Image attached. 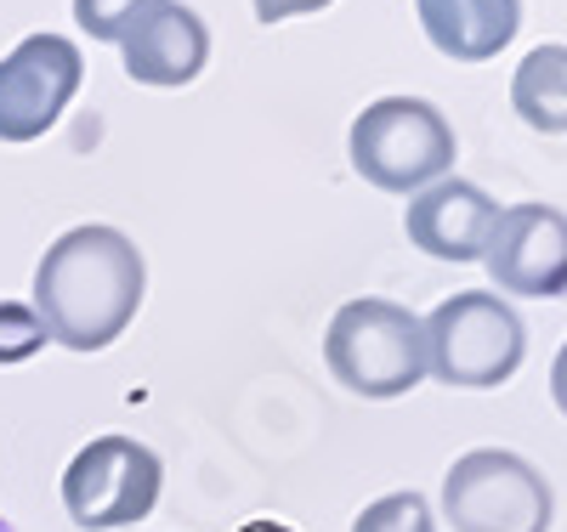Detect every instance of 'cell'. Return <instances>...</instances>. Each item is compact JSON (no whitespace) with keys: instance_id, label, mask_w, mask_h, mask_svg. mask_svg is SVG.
<instances>
[{"instance_id":"6da1fadb","label":"cell","mask_w":567,"mask_h":532,"mask_svg":"<svg viewBox=\"0 0 567 532\" xmlns=\"http://www.w3.org/2000/svg\"><path fill=\"white\" fill-rule=\"evenodd\" d=\"M142 295H148V267L120 227H69L34 267V312L69 352L114 346L136 323Z\"/></svg>"},{"instance_id":"7a4b0ae2","label":"cell","mask_w":567,"mask_h":532,"mask_svg":"<svg viewBox=\"0 0 567 532\" xmlns=\"http://www.w3.org/2000/svg\"><path fill=\"white\" fill-rule=\"evenodd\" d=\"M323 363L352 397H369V403L403 397L425 379V328L398 301L358 295L329 317Z\"/></svg>"},{"instance_id":"3957f363","label":"cell","mask_w":567,"mask_h":532,"mask_svg":"<svg viewBox=\"0 0 567 532\" xmlns=\"http://www.w3.org/2000/svg\"><path fill=\"white\" fill-rule=\"evenodd\" d=\"M420 328H425V374H437L454 392L505 385L528 352L523 317L494 289H460Z\"/></svg>"},{"instance_id":"277c9868","label":"cell","mask_w":567,"mask_h":532,"mask_svg":"<svg viewBox=\"0 0 567 532\" xmlns=\"http://www.w3.org/2000/svg\"><path fill=\"white\" fill-rule=\"evenodd\" d=\"M352 170L381 192H414L449 176L454 165V125L425 96H381L352 119L347 136Z\"/></svg>"},{"instance_id":"5b68a950","label":"cell","mask_w":567,"mask_h":532,"mask_svg":"<svg viewBox=\"0 0 567 532\" xmlns=\"http://www.w3.org/2000/svg\"><path fill=\"white\" fill-rule=\"evenodd\" d=\"M550 481L511 448H471L443 476V521L454 532H550Z\"/></svg>"},{"instance_id":"8992f818","label":"cell","mask_w":567,"mask_h":532,"mask_svg":"<svg viewBox=\"0 0 567 532\" xmlns=\"http://www.w3.org/2000/svg\"><path fill=\"white\" fill-rule=\"evenodd\" d=\"M159 481H165L159 453L148 442L109 430V437L85 442L69 459V470H63V510L85 532H114V526H131V521L154 515Z\"/></svg>"},{"instance_id":"52a82bcc","label":"cell","mask_w":567,"mask_h":532,"mask_svg":"<svg viewBox=\"0 0 567 532\" xmlns=\"http://www.w3.org/2000/svg\"><path fill=\"white\" fill-rule=\"evenodd\" d=\"M85 80V58L69 34H29L0 58V142H40L63 119Z\"/></svg>"},{"instance_id":"ba28073f","label":"cell","mask_w":567,"mask_h":532,"mask_svg":"<svg viewBox=\"0 0 567 532\" xmlns=\"http://www.w3.org/2000/svg\"><path fill=\"white\" fill-rule=\"evenodd\" d=\"M483 267L499 295H567V216L556 205H505L483 244Z\"/></svg>"},{"instance_id":"9c48e42d","label":"cell","mask_w":567,"mask_h":532,"mask_svg":"<svg viewBox=\"0 0 567 532\" xmlns=\"http://www.w3.org/2000/svg\"><path fill=\"white\" fill-rule=\"evenodd\" d=\"M499 221V205L477 181L443 176L432 187H420L409 210H403V232L409 244L425 250L432 261H483V244Z\"/></svg>"},{"instance_id":"30bf717a","label":"cell","mask_w":567,"mask_h":532,"mask_svg":"<svg viewBox=\"0 0 567 532\" xmlns=\"http://www.w3.org/2000/svg\"><path fill=\"white\" fill-rule=\"evenodd\" d=\"M125 74L136 85H159V91H176V85H194L210 63V29L199 23V12L176 7L165 0L159 12H148L125 40Z\"/></svg>"},{"instance_id":"8fae6325","label":"cell","mask_w":567,"mask_h":532,"mask_svg":"<svg viewBox=\"0 0 567 532\" xmlns=\"http://www.w3.org/2000/svg\"><path fill=\"white\" fill-rule=\"evenodd\" d=\"M425 40L454 63H488L523 29V0H414Z\"/></svg>"},{"instance_id":"7c38bea8","label":"cell","mask_w":567,"mask_h":532,"mask_svg":"<svg viewBox=\"0 0 567 532\" xmlns=\"http://www.w3.org/2000/svg\"><path fill=\"white\" fill-rule=\"evenodd\" d=\"M511 108L539 136H567V45H534L511 74Z\"/></svg>"},{"instance_id":"4fadbf2b","label":"cell","mask_w":567,"mask_h":532,"mask_svg":"<svg viewBox=\"0 0 567 532\" xmlns=\"http://www.w3.org/2000/svg\"><path fill=\"white\" fill-rule=\"evenodd\" d=\"M352 532H437V515L420 493H386L358 510Z\"/></svg>"},{"instance_id":"5bb4252c","label":"cell","mask_w":567,"mask_h":532,"mask_svg":"<svg viewBox=\"0 0 567 532\" xmlns=\"http://www.w3.org/2000/svg\"><path fill=\"white\" fill-rule=\"evenodd\" d=\"M165 0H74V23L91 40H125L148 12H159Z\"/></svg>"},{"instance_id":"9a60e30c","label":"cell","mask_w":567,"mask_h":532,"mask_svg":"<svg viewBox=\"0 0 567 532\" xmlns=\"http://www.w3.org/2000/svg\"><path fill=\"white\" fill-rule=\"evenodd\" d=\"M45 323L29 301H0V368H12V363H29L45 352Z\"/></svg>"},{"instance_id":"2e32d148","label":"cell","mask_w":567,"mask_h":532,"mask_svg":"<svg viewBox=\"0 0 567 532\" xmlns=\"http://www.w3.org/2000/svg\"><path fill=\"white\" fill-rule=\"evenodd\" d=\"M256 7V23H290L301 12H323L329 0H250Z\"/></svg>"},{"instance_id":"e0dca14e","label":"cell","mask_w":567,"mask_h":532,"mask_svg":"<svg viewBox=\"0 0 567 532\" xmlns=\"http://www.w3.org/2000/svg\"><path fill=\"white\" fill-rule=\"evenodd\" d=\"M550 397H556V408L567 414V341H561V352H556V363H550Z\"/></svg>"},{"instance_id":"ac0fdd59","label":"cell","mask_w":567,"mask_h":532,"mask_svg":"<svg viewBox=\"0 0 567 532\" xmlns=\"http://www.w3.org/2000/svg\"><path fill=\"white\" fill-rule=\"evenodd\" d=\"M0 532H18V526H12V521H0Z\"/></svg>"}]
</instances>
